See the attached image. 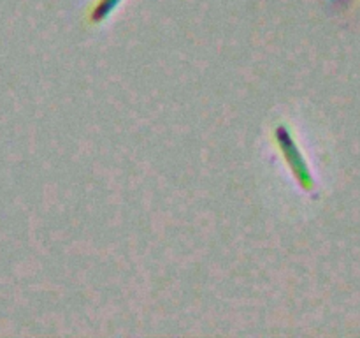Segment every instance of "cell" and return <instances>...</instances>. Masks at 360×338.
Instances as JSON below:
<instances>
[{"label":"cell","mask_w":360,"mask_h":338,"mask_svg":"<svg viewBox=\"0 0 360 338\" xmlns=\"http://www.w3.org/2000/svg\"><path fill=\"white\" fill-rule=\"evenodd\" d=\"M294 137H292L290 130L287 129L285 125H278L276 130H274V143L278 144V148L281 150L283 154L285 161L288 162L290 165V171L292 175L295 176V180L299 182V185L304 187L306 190H311L313 189V178L309 175V169L306 165L304 157L301 155L299 151L297 144L294 143Z\"/></svg>","instance_id":"1"},{"label":"cell","mask_w":360,"mask_h":338,"mask_svg":"<svg viewBox=\"0 0 360 338\" xmlns=\"http://www.w3.org/2000/svg\"><path fill=\"white\" fill-rule=\"evenodd\" d=\"M355 0H330V7L334 11H345L347 7H350Z\"/></svg>","instance_id":"3"},{"label":"cell","mask_w":360,"mask_h":338,"mask_svg":"<svg viewBox=\"0 0 360 338\" xmlns=\"http://www.w3.org/2000/svg\"><path fill=\"white\" fill-rule=\"evenodd\" d=\"M120 4H122V0H97L88 13V20H90V23H101Z\"/></svg>","instance_id":"2"}]
</instances>
